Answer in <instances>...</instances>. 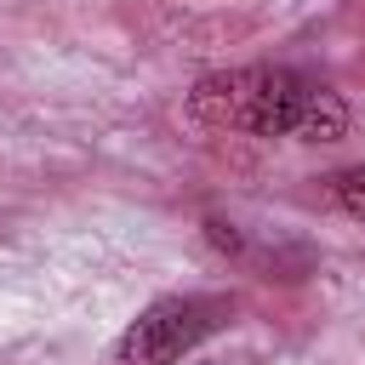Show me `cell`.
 I'll return each mask as SVG.
<instances>
[{
    "mask_svg": "<svg viewBox=\"0 0 365 365\" xmlns=\"http://www.w3.org/2000/svg\"><path fill=\"white\" fill-rule=\"evenodd\" d=\"M188 114L205 131H240V137H291V143H336L348 131V103L297 68L279 63H245L217 68L188 91Z\"/></svg>",
    "mask_w": 365,
    "mask_h": 365,
    "instance_id": "1",
    "label": "cell"
},
{
    "mask_svg": "<svg viewBox=\"0 0 365 365\" xmlns=\"http://www.w3.org/2000/svg\"><path fill=\"white\" fill-rule=\"evenodd\" d=\"M217 325H222V302H211V297H160L120 331L114 365H177Z\"/></svg>",
    "mask_w": 365,
    "mask_h": 365,
    "instance_id": "2",
    "label": "cell"
},
{
    "mask_svg": "<svg viewBox=\"0 0 365 365\" xmlns=\"http://www.w3.org/2000/svg\"><path fill=\"white\" fill-rule=\"evenodd\" d=\"M325 194H331L336 211H348L354 222H365V165H342V171H331V177H325Z\"/></svg>",
    "mask_w": 365,
    "mask_h": 365,
    "instance_id": "3",
    "label": "cell"
}]
</instances>
